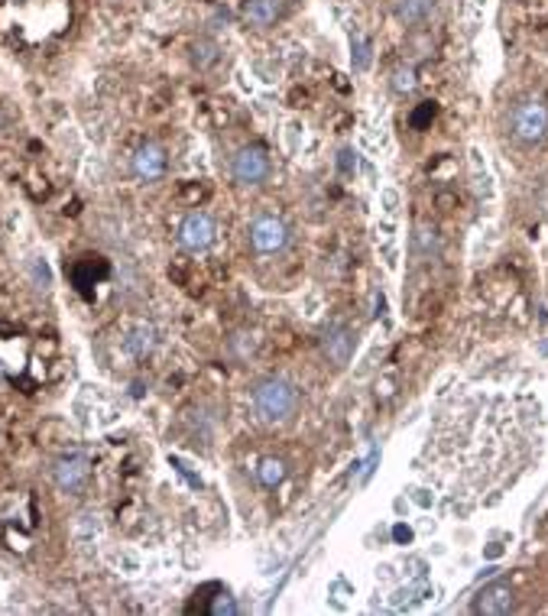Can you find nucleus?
Segmentation results:
<instances>
[{"instance_id": "19", "label": "nucleus", "mask_w": 548, "mask_h": 616, "mask_svg": "<svg viewBox=\"0 0 548 616\" xmlns=\"http://www.w3.org/2000/svg\"><path fill=\"white\" fill-rule=\"evenodd\" d=\"M393 539H396V545H409L412 542V529L400 522V526H393Z\"/></svg>"}, {"instance_id": "18", "label": "nucleus", "mask_w": 548, "mask_h": 616, "mask_svg": "<svg viewBox=\"0 0 548 616\" xmlns=\"http://www.w3.org/2000/svg\"><path fill=\"white\" fill-rule=\"evenodd\" d=\"M431 117H435V105H431V101H425V105L412 114V126H425Z\"/></svg>"}, {"instance_id": "5", "label": "nucleus", "mask_w": 548, "mask_h": 616, "mask_svg": "<svg viewBox=\"0 0 548 616\" xmlns=\"http://www.w3.org/2000/svg\"><path fill=\"white\" fill-rule=\"evenodd\" d=\"M91 477V460L88 454L75 451V454H62L59 460H56V468H52V480H56V487H59L62 493H78L88 483Z\"/></svg>"}, {"instance_id": "12", "label": "nucleus", "mask_w": 548, "mask_h": 616, "mask_svg": "<svg viewBox=\"0 0 548 616\" xmlns=\"http://www.w3.org/2000/svg\"><path fill=\"white\" fill-rule=\"evenodd\" d=\"M124 344H127V350H130L134 357L153 354V348H156V328L149 325V321H137V325L127 331Z\"/></svg>"}, {"instance_id": "6", "label": "nucleus", "mask_w": 548, "mask_h": 616, "mask_svg": "<svg viewBox=\"0 0 548 616\" xmlns=\"http://www.w3.org/2000/svg\"><path fill=\"white\" fill-rule=\"evenodd\" d=\"M289 244V227L276 215H259L250 221V247L257 253H279Z\"/></svg>"}, {"instance_id": "9", "label": "nucleus", "mask_w": 548, "mask_h": 616, "mask_svg": "<svg viewBox=\"0 0 548 616\" xmlns=\"http://www.w3.org/2000/svg\"><path fill=\"white\" fill-rule=\"evenodd\" d=\"M321 350H325L328 364L344 367L350 360V354H354V335H350L348 328H334L331 335L325 338V344H321Z\"/></svg>"}, {"instance_id": "7", "label": "nucleus", "mask_w": 548, "mask_h": 616, "mask_svg": "<svg viewBox=\"0 0 548 616\" xmlns=\"http://www.w3.org/2000/svg\"><path fill=\"white\" fill-rule=\"evenodd\" d=\"M130 169L140 182H159L166 176V149L159 143H143L130 157Z\"/></svg>"}, {"instance_id": "1", "label": "nucleus", "mask_w": 548, "mask_h": 616, "mask_svg": "<svg viewBox=\"0 0 548 616\" xmlns=\"http://www.w3.org/2000/svg\"><path fill=\"white\" fill-rule=\"evenodd\" d=\"M299 389L279 377H269L253 389V416L263 425H282L296 416Z\"/></svg>"}, {"instance_id": "8", "label": "nucleus", "mask_w": 548, "mask_h": 616, "mask_svg": "<svg viewBox=\"0 0 548 616\" xmlns=\"http://www.w3.org/2000/svg\"><path fill=\"white\" fill-rule=\"evenodd\" d=\"M512 607H516V594H512V587L506 581L487 584L474 601V610L483 616H506Z\"/></svg>"}, {"instance_id": "4", "label": "nucleus", "mask_w": 548, "mask_h": 616, "mask_svg": "<svg viewBox=\"0 0 548 616\" xmlns=\"http://www.w3.org/2000/svg\"><path fill=\"white\" fill-rule=\"evenodd\" d=\"M230 172L240 186H263L269 176V157L259 146H240L230 159Z\"/></svg>"}, {"instance_id": "14", "label": "nucleus", "mask_w": 548, "mask_h": 616, "mask_svg": "<svg viewBox=\"0 0 548 616\" xmlns=\"http://www.w3.org/2000/svg\"><path fill=\"white\" fill-rule=\"evenodd\" d=\"M218 59H221V45H218L215 39H198V43L192 45V62L201 68V72L215 66Z\"/></svg>"}, {"instance_id": "11", "label": "nucleus", "mask_w": 548, "mask_h": 616, "mask_svg": "<svg viewBox=\"0 0 548 616\" xmlns=\"http://www.w3.org/2000/svg\"><path fill=\"white\" fill-rule=\"evenodd\" d=\"M435 10V0H396L393 14L402 26H422Z\"/></svg>"}, {"instance_id": "15", "label": "nucleus", "mask_w": 548, "mask_h": 616, "mask_svg": "<svg viewBox=\"0 0 548 616\" xmlns=\"http://www.w3.org/2000/svg\"><path fill=\"white\" fill-rule=\"evenodd\" d=\"M373 45L367 43V39H354V53H350V66H354V72H367L373 62Z\"/></svg>"}, {"instance_id": "16", "label": "nucleus", "mask_w": 548, "mask_h": 616, "mask_svg": "<svg viewBox=\"0 0 548 616\" xmlns=\"http://www.w3.org/2000/svg\"><path fill=\"white\" fill-rule=\"evenodd\" d=\"M415 85H419V78H415V68L400 66L393 72V91H396V95H409V91H415Z\"/></svg>"}, {"instance_id": "17", "label": "nucleus", "mask_w": 548, "mask_h": 616, "mask_svg": "<svg viewBox=\"0 0 548 616\" xmlns=\"http://www.w3.org/2000/svg\"><path fill=\"white\" fill-rule=\"evenodd\" d=\"M208 610H211L215 616H234V613H238V601H234V597L224 591V594H218L215 601H211V607H208Z\"/></svg>"}, {"instance_id": "3", "label": "nucleus", "mask_w": 548, "mask_h": 616, "mask_svg": "<svg viewBox=\"0 0 548 616\" xmlns=\"http://www.w3.org/2000/svg\"><path fill=\"white\" fill-rule=\"evenodd\" d=\"M215 221H211V215H205V211H192V215H186L182 221H178V230H176V237L178 244L186 247V250L192 253H201L208 250V247L215 244Z\"/></svg>"}, {"instance_id": "10", "label": "nucleus", "mask_w": 548, "mask_h": 616, "mask_svg": "<svg viewBox=\"0 0 548 616\" xmlns=\"http://www.w3.org/2000/svg\"><path fill=\"white\" fill-rule=\"evenodd\" d=\"M282 16V4L279 0H247L244 4V20L257 30H267Z\"/></svg>"}, {"instance_id": "2", "label": "nucleus", "mask_w": 548, "mask_h": 616, "mask_svg": "<svg viewBox=\"0 0 548 616\" xmlns=\"http://www.w3.org/2000/svg\"><path fill=\"white\" fill-rule=\"evenodd\" d=\"M510 134L516 136L519 143H526V146H535L548 136V107L535 97L529 101H519L510 114Z\"/></svg>"}, {"instance_id": "13", "label": "nucleus", "mask_w": 548, "mask_h": 616, "mask_svg": "<svg viewBox=\"0 0 548 616\" xmlns=\"http://www.w3.org/2000/svg\"><path fill=\"white\" fill-rule=\"evenodd\" d=\"M257 477L263 487H279L282 480H286V460L279 458H263L257 468Z\"/></svg>"}]
</instances>
